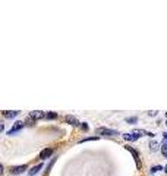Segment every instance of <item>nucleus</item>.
Instances as JSON below:
<instances>
[{"instance_id":"1","label":"nucleus","mask_w":167,"mask_h":176,"mask_svg":"<svg viewBox=\"0 0 167 176\" xmlns=\"http://www.w3.org/2000/svg\"><path fill=\"white\" fill-rule=\"evenodd\" d=\"M97 135H107V136H113V135H117V131L110 129V128H98L95 131Z\"/></svg>"},{"instance_id":"2","label":"nucleus","mask_w":167,"mask_h":176,"mask_svg":"<svg viewBox=\"0 0 167 176\" xmlns=\"http://www.w3.org/2000/svg\"><path fill=\"white\" fill-rule=\"evenodd\" d=\"M125 148H126L127 151H129V153L133 156V159H135V161H136V166H138V169H141V161H139V154H138V151H136L135 148H132L131 145H126Z\"/></svg>"},{"instance_id":"3","label":"nucleus","mask_w":167,"mask_h":176,"mask_svg":"<svg viewBox=\"0 0 167 176\" xmlns=\"http://www.w3.org/2000/svg\"><path fill=\"white\" fill-rule=\"evenodd\" d=\"M23 125H25V123H23V122H21V120H18V122H15V125H13V126H12V128H10V131H9L7 134H9V135H13V134H16V132H19V131H21V129L23 128Z\"/></svg>"},{"instance_id":"4","label":"nucleus","mask_w":167,"mask_h":176,"mask_svg":"<svg viewBox=\"0 0 167 176\" xmlns=\"http://www.w3.org/2000/svg\"><path fill=\"white\" fill-rule=\"evenodd\" d=\"M53 151H54L53 148H44L43 151L40 153V159H41V160H46V159H48L51 154H53Z\"/></svg>"},{"instance_id":"5","label":"nucleus","mask_w":167,"mask_h":176,"mask_svg":"<svg viewBox=\"0 0 167 176\" xmlns=\"http://www.w3.org/2000/svg\"><path fill=\"white\" fill-rule=\"evenodd\" d=\"M46 116V113L44 112H31V115H30V118H28V120H37V119H41V118H44Z\"/></svg>"},{"instance_id":"6","label":"nucleus","mask_w":167,"mask_h":176,"mask_svg":"<svg viewBox=\"0 0 167 176\" xmlns=\"http://www.w3.org/2000/svg\"><path fill=\"white\" fill-rule=\"evenodd\" d=\"M27 169H28V166H27V165L15 166V167H12V173H13V175H19V173H22L23 170H27Z\"/></svg>"},{"instance_id":"7","label":"nucleus","mask_w":167,"mask_h":176,"mask_svg":"<svg viewBox=\"0 0 167 176\" xmlns=\"http://www.w3.org/2000/svg\"><path fill=\"white\" fill-rule=\"evenodd\" d=\"M40 169H43V163H38L37 166H34V167L30 170V176H34V175H37L38 172H40Z\"/></svg>"},{"instance_id":"8","label":"nucleus","mask_w":167,"mask_h":176,"mask_svg":"<svg viewBox=\"0 0 167 176\" xmlns=\"http://www.w3.org/2000/svg\"><path fill=\"white\" fill-rule=\"evenodd\" d=\"M123 138L126 141H136L138 140V136L133 134V132H131V134H123Z\"/></svg>"},{"instance_id":"9","label":"nucleus","mask_w":167,"mask_h":176,"mask_svg":"<svg viewBox=\"0 0 167 176\" xmlns=\"http://www.w3.org/2000/svg\"><path fill=\"white\" fill-rule=\"evenodd\" d=\"M18 115H19L18 110H13V112H5V113H3L5 118H10V119H12V118H16Z\"/></svg>"},{"instance_id":"10","label":"nucleus","mask_w":167,"mask_h":176,"mask_svg":"<svg viewBox=\"0 0 167 176\" xmlns=\"http://www.w3.org/2000/svg\"><path fill=\"white\" fill-rule=\"evenodd\" d=\"M150 150H151L152 153L157 151V150H158V142H157V141H151V142H150Z\"/></svg>"},{"instance_id":"11","label":"nucleus","mask_w":167,"mask_h":176,"mask_svg":"<svg viewBox=\"0 0 167 176\" xmlns=\"http://www.w3.org/2000/svg\"><path fill=\"white\" fill-rule=\"evenodd\" d=\"M66 122H69V123H72V125H79V122L76 120L75 118H72V116H68V118H66Z\"/></svg>"},{"instance_id":"12","label":"nucleus","mask_w":167,"mask_h":176,"mask_svg":"<svg viewBox=\"0 0 167 176\" xmlns=\"http://www.w3.org/2000/svg\"><path fill=\"white\" fill-rule=\"evenodd\" d=\"M57 118V113H46L44 119H56Z\"/></svg>"},{"instance_id":"13","label":"nucleus","mask_w":167,"mask_h":176,"mask_svg":"<svg viewBox=\"0 0 167 176\" xmlns=\"http://www.w3.org/2000/svg\"><path fill=\"white\" fill-rule=\"evenodd\" d=\"M161 153H163V156L167 159V142L163 144V147H161Z\"/></svg>"},{"instance_id":"14","label":"nucleus","mask_w":167,"mask_h":176,"mask_svg":"<svg viewBox=\"0 0 167 176\" xmlns=\"http://www.w3.org/2000/svg\"><path fill=\"white\" fill-rule=\"evenodd\" d=\"M100 136H89V138H84V140L81 141V142H85V141H95V140H98Z\"/></svg>"},{"instance_id":"15","label":"nucleus","mask_w":167,"mask_h":176,"mask_svg":"<svg viewBox=\"0 0 167 176\" xmlns=\"http://www.w3.org/2000/svg\"><path fill=\"white\" fill-rule=\"evenodd\" d=\"M161 169H163L161 166H154V167H151V173H156V172H158Z\"/></svg>"},{"instance_id":"16","label":"nucleus","mask_w":167,"mask_h":176,"mask_svg":"<svg viewBox=\"0 0 167 176\" xmlns=\"http://www.w3.org/2000/svg\"><path fill=\"white\" fill-rule=\"evenodd\" d=\"M136 120H138L136 118H127V119H126V122H131V123H133V122H136Z\"/></svg>"},{"instance_id":"17","label":"nucleus","mask_w":167,"mask_h":176,"mask_svg":"<svg viewBox=\"0 0 167 176\" xmlns=\"http://www.w3.org/2000/svg\"><path fill=\"white\" fill-rule=\"evenodd\" d=\"M163 138H164V141L167 142V132H164V134H163Z\"/></svg>"},{"instance_id":"18","label":"nucleus","mask_w":167,"mask_h":176,"mask_svg":"<svg viewBox=\"0 0 167 176\" xmlns=\"http://www.w3.org/2000/svg\"><path fill=\"white\" fill-rule=\"evenodd\" d=\"M164 170H166V172H167V165H166V167H164Z\"/></svg>"},{"instance_id":"19","label":"nucleus","mask_w":167,"mask_h":176,"mask_svg":"<svg viewBox=\"0 0 167 176\" xmlns=\"http://www.w3.org/2000/svg\"><path fill=\"white\" fill-rule=\"evenodd\" d=\"M166 118H167V113H166Z\"/></svg>"}]
</instances>
